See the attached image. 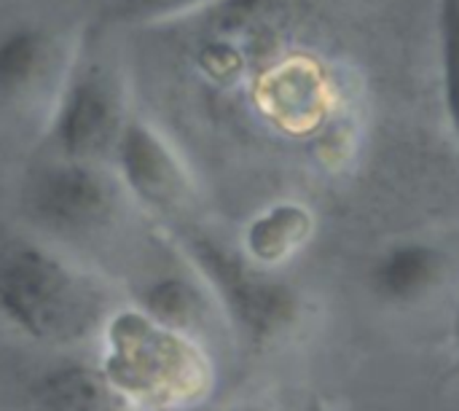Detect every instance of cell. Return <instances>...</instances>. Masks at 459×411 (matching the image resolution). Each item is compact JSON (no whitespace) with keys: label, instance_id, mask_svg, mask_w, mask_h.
Returning <instances> with one entry per match:
<instances>
[{"label":"cell","instance_id":"1","mask_svg":"<svg viewBox=\"0 0 459 411\" xmlns=\"http://www.w3.org/2000/svg\"><path fill=\"white\" fill-rule=\"evenodd\" d=\"M116 310L108 285L65 248L40 240L0 248V315L24 339L70 350L102 337Z\"/></svg>","mask_w":459,"mask_h":411},{"label":"cell","instance_id":"2","mask_svg":"<svg viewBox=\"0 0 459 411\" xmlns=\"http://www.w3.org/2000/svg\"><path fill=\"white\" fill-rule=\"evenodd\" d=\"M100 339L105 345L100 369L132 409H186L210 393L212 366L199 339L153 320L140 307H118Z\"/></svg>","mask_w":459,"mask_h":411},{"label":"cell","instance_id":"3","mask_svg":"<svg viewBox=\"0 0 459 411\" xmlns=\"http://www.w3.org/2000/svg\"><path fill=\"white\" fill-rule=\"evenodd\" d=\"M132 110L129 62L102 30H83L40 129V151L110 164Z\"/></svg>","mask_w":459,"mask_h":411},{"label":"cell","instance_id":"4","mask_svg":"<svg viewBox=\"0 0 459 411\" xmlns=\"http://www.w3.org/2000/svg\"><path fill=\"white\" fill-rule=\"evenodd\" d=\"M172 240L207 285L221 315L245 342L269 345L296 323L299 296L293 285L253 261L242 248L188 218L175 223Z\"/></svg>","mask_w":459,"mask_h":411},{"label":"cell","instance_id":"5","mask_svg":"<svg viewBox=\"0 0 459 411\" xmlns=\"http://www.w3.org/2000/svg\"><path fill=\"white\" fill-rule=\"evenodd\" d=\"M132 205L110 164L40 151L22 183V207L32 226L59 248L110 237Z\"/></svg>","mask_w":459,"mask_h":411},{"label":"cell","instance_id":"6","mask_svg":"<svg viewBox=\"0 0 459 411\" xmlns=\"http://www.w3.org/2000/svg\"><path fill=\"white\" fill-rule=\"evenodd\" d=\"M110 167L132 205L143 207L148 215L167 226L188 218L196 197L194 170L172 137L148 113H140L137 108L132 110L116 143Z\"/></svg>","mask_w":459,"mask_h":411},{"label":"cell","instance_id":"7","mask_svg":"<svg viewBox=\"0 0 459 411\" xmlns=\"http://www.w3.org/2000/svg\"><path fill=\"white\" fill-rule=\"evenodd\" d=\"M78 35L19 19L0 27V108L40 118V129L65 81Z\"/></svg>","mask_w":459,"mask_h":411},{"label":"cell","instance_id":"8","mask_svg":"<svg viewBox=\"0 0 459 411\" xmlns=\"http://www.w3.org/2000/svg\"><path fill=\"white\" fill-rule=\"evenodd\" d=\"M446 253L430 242H398L379 253L368 272V283L377 299L385 304L406 307L428 299L446 277Z\"/></svg>","mask_w":459,"mask_h":411},{"label":"cell","instance_id":"9","mask_svg":"<svg viewBox=\"0 0 459 411\" xmlns=\"http://www.w3.org/2000/svg\"><path fill=\"white\" fill-rule=\"evenodd\" d=\"M40 411H126L132 409L105 380L102 369L65 363L40 374L32 385Z\"/></svg>","mask_w":459,"mask_h":411},{"label":"cell","instance_id":"10","mask_svg":"<svg viewBox=\"0 0 459 411\" xmlns=\"http://www.w3.org/2000/svg\"><path fill=\"white\" fill-rule=\"evenodd\" d=\"M312 237V213L299 202H277L258 213L242 237V250L261 267H280Z\"/></svg>","mask_w":459,"mask_h":411},{"label":"cell","instance_id":"11","mask_svg":"<svg viewBox=\"0 0 459 411\" xmlns=\"http://www.w3.org/2000/svg\"><path fill=\"white\" fill-rule=\"evenodd\" d=\"M140 310L145 315H151L153 320L199 339L204 320L218 307H215L207 285L202 283V277L194 272V277L164 275V277H156L153 283H148L140 293Z\"/></svg>","mask_w":459,"mask_h":411},{"label":"cell","instance_id":"12","mask_svg":"<svg viewBox=\"0 0 459 411\" xmlns=\"http://www.w3.org/2000/svg\"><path fill=\"white\" fill-rule=\"evenodd\" d=\"M438 62H441V100L452 137L459 148V0H438Z\"/></svg>","mask_w":459,"mask_h":411},{"label":"cell","instance_id":"13","mask_svg":"<svg viewBox=\"0 0 459 411\" xmlns=\"http://www.w3.org/2000/svg\"><path fill=\"white\" fill-rule=\"evenodd\" d=\"M215 0H110L105 5V22L129 30H143L164 22H175L194 11H202Z\"/></svg>","mask_w":459,"mask_h":411},{"label":"cell","instance_id":"14","mask_svg":"<svg viewBox=\"0 0 459 411\" xmlns=\"http://www.w3.org/2000/svg\"><path fill=\"white\" fill-rule=\"evenodd\" d=\"M452 339H455V350H457L459 355V299L457 307H455V318H452Z\"/></svg>","mask_w":459,"mask_h":411},{"label":"cell","instance_id":"15","mask_svg":"<svg viewBox=\"0 0 459 411\" xmlns=\"http://www.w3.org/2000/svg\"><path fill=\"white\" fill-rule=\"evenodd\" d=\"M231 411H264V409H258V407H242V409H231Z\"/></svg>","mask_w":459,"mask_h":411}]
</instances>
